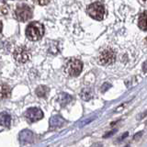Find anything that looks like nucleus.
I'll list each match as a JSON object with an SVG mask.
<instances>
[{
  "mask_svg": "<svg viewBox=\"0 0 147 147\" xmlns=\"http://www.w3.org/2000/svg\"><path fill=\"white\" fill-rule=\"evenodd\" d=\"M44 34V27L38 21H33L28 25L26 29V36L30 40L36 41L42 38Z\"/></svg>",
  "mask_w": 147,
  "mask_h": 147,
  "instance_id": "obj_1",
  "label": "nucleus"
},
{
  "mask_svg": "<svg viewBox=\"0 0 147 147\" xmlns=\"http://www.w3.org/2000/svg\"><path fill=\"white\" fill-rule=\"evenodd\" d=\"M83 69V63L78 59H69L64 65V72L70 76H78Z\"/></svg>",
  "mask_w": 147,
  "mask_h": 147,
  "instance_id": "obj_2",
  "label": "nucleus"
},
{
  "mask_svg": "<svg viewBox=\"0 0 147 147\" xmlns=\"http://www.w3.org/2000/svg\"><path fill=\"white\" fill-rule=\"evenodd\" d=\"M98 63L102 65H109L112 64L116 60V53L111 48L103 49L98 54Z\"/></svg>",
  "mask_w": 147,
  "mask_h": 147,
  "instance_id": "obj_3",
  "label": "nucleus"
},
{
  "mask_svg": "<svg viewBox=\"0 0 147 147\" xmlns=\"http://www.w3.org/2000/svg\"><path fill=\"white\" fill-rule=\"evenodd\" d=\"M87 13L88 15L93 18L96 20H102L105 16V8L102 4L98 2L93 3L87 7Z\"/></svg>",
  "mask_w": 147,
  "mask_h": 147,
  "instance_id": "obj_4",
  "label": "nucleus"
},
{
  "mask_svg": "<svg viewBox=\"0 0 147 147\" xmlns=\"http://www.w3.org/2000/svg\"><path fill=\"white\" fill-rule=\"evenodd\" d=\"M15 17L20 22L28 21L32 17V10L28 5L22 4L18 6L15 9Z\"/></svg>",
  "mask_w": 147,
  "mask_h": 147,
  "instance_id": "obj_5",
  "label": "nucleus"
},
{
  "mask_svg": "<svg viewBox=\"0 0 147 147\" xmlns=\"http://www.w3.org/2000/svg\"><path fill=\"white\" fill-rule=\"evenodd\" d=\"M13 56L18 63H25L30 59V52L25 46H20L14 51Z\"/></svg>",
  "mask_w": 147,
  "mask_h": 147,
  "instance_id": "obj_6",
  "label": "nucleus"
},
{
  "mask_svg": "<svg viewBox=\"0 0 147 147\" xmlns=\"http://www.w3.org/2000/svg\"><path fill=\"white\" fill-rule=\"evenodd\" d=\"M25 117L30 122H35L43 118V112L39 108H30L26 111Z\"/></svg>",
  "mask_w": 147,
  "mask_h": 147,
  "instance_id": "obj_7",
  "label": "nucleus"
},
{
  "mask_svg": "<svg viewBox=\"0 0 147 147\" xmlns=\"http://www.w3.org/2000/svg\"><path fill=\"white\" fill-rule=\"evenodd\" d=\"M11 95V88L7 85H0V100L8 98Z\"/></svg>",
  "mask_w": 147,
  "mask_h": 147,
  "instance_id": "obj_8",
  "label": "nucleus"
},
{
  "mask_svg": "<svg viewBox=\"0 0 147 147\" xmlns=\"http://www.w3.org/2000/svg\"><path fill=\"white\" fill-rule=\"evenodd\" d=\"M20 140L21 142H30L33 141V133L29 130H24L20 132Z\"/></svg>",
  "mask_w": 147,
  "mask_h": 147,
  "instance_id": "obj_9",
  "label": "nucleus"
},
{
  "mask_svg": "<svg viewBox=\"0 0 147 147\" xmlns=\"http://www.w3.org/2000/svg\"><path fill=\"white\" fill-rule=\"evenodd\" d=\"M11 124V117L7 112L0 113V125L3 127H9Z\"/></svg>",
  "mask_w": 147,
  "mask_h": 147,
  "instance_id": "obj_10",
  "label": "nucleus"
},
{
  "mask_svg": "<svg viewBox=\"0 0 147 147\" xmlns=\"http://www.w3.org/2000/svg\"><path fill=\"white\" fill-rule=\"evenodd\" d=\"M64 124V119L61 117V116H53L50 121V125L52 128H59V127H62Z\"/></svg>",
  "mask_w": 147,
  "mask_h": 147,
  "instance_id": "obj_11",
  "label": "nucleus"
},
{
  "mask_svg": "<svg viewBox=\"0 0 147 147\" xmlns=\"http://www.w3.org/2000/svg\"><path fill=\"white\" fill-rule=\"evenodd\" d=\"M138 25L142 30H147V10L144 11L140 15L139 20H138Z\"/></svg>",
  "mask_w": 147,
  "mask_h": 147,
  "instance_id": "obj_12",
  "label": "nucleus"
},
{
  "mask_svg": "<svg viewBox=\"0 0 147 147\" xmlns=\"http://www.w3.org/2000/svg\"><path fill=\"white\" fill-rule=\"evenodd\" d=\"M49 94V87L45 86H40L36 88V95L39 96V98H46Z\"/></svg>",
  "mask_w": 147,
  "mask_h": 147,
  "instance_id": "obj_13",
  "label": "nucleus"
},
{
  "mask_svg": "<svg viewBox=\"0 0 147 147\" xmlns=\"http://www.w3.org/2000/svg\"><path fill=\"white\" fill-rule=\"evenodd\" d=\"M80 96L83 100L88 101L93 98V92H92V90L90 88H84L81 91Z\"/></svg>",
  "mask_w": 147,
  "mask_h": 147,
  "instance_id": "obj_14",
  "label": "nucleus"
},
{
  "mask_svg": "<svg viewBox=\"0 0 147 147\" xmlns=\"http://www.w3.org/2000/svg\"><path fill=\"white\" fill-rule=\"evenodd\" d=\"M58 100H59L60 104H61L62 106H65V105H67V104L72 100V96H69L68 94L62 93L61 95L59 96Z\"/></svg>",
  "mask_w": 147,
  "mask_h": 147,
  "instance_id": "obj_15",
  "label": "nucleus"
},
{
  "mask_svg": "<svg viewBox=\"0 0 147 147\" xmlns=\"http://www.w3.org/2000/svg\"><path fill=\"white\" fill-rule=\"evenodd\" d=\"M34 2L38 5H40V6H44L50 2V0H34Z\"/></svg>",
  "mask_w": 147,
  "mask_h": 147,
  "instance_id": "obj_16",
  "label": "nucleus"
},
{
  "mask_svg": "<svg viewBox=\"0 0 147 147\" xmlns=\"http://www.w3.org/2000/svg\"><path fill=\"white\" fill-rule=\"evenodd\" d=\"M110 87H111V85L109 84V83H105V84L102 86V87H101V90H102V92L107 91L109 88H110Z\"/></svg>",
  "mask_w": 147,
  "mask_h": 147,
  "instance_id": "obj_17",
  "label": "nucleus"
},
{
  "mask_svg": "<svg viewBox=\"0 0 147 147\" xmlns=\"http://www.w3.org/2000/svg\"><path fill=\"white\" fill-rule=\"evenodd\" d=\"M142 70H144V73H147V61L144 62V63L142 64Z\"/></svg>",
  "mask_w": 147,
  "mask_h": 147,
  "instance_id": "obj_18",
  "label": "nucleus"
},
{
  "mask_svg": "<svg viewBox=\"0 0 147 147\" xmlns=\"http://www.w3.org/2000/svg\"><path fill=\"white\" fill-rule=\"evenodd\" d=\"M127 136H128V132H125V133H124V135H123V136H121V138H119V140H118V141H121L122 139H124V138L127 137Z\"/></svg>",
  "mask_w": 147,
  "mask_h": 147,
  "instance_id": "obj_19",
  "label": "nucleus"
},
{
  "mask_svg": "<svg viewBox=\"0 0 147 147\" xmlns=\"http://www.w3.org/2000/svg\"><path fill=\"white\" fill-rule=\"evenodd\" d=\"M90 147H102V144H99V142H98V144H94L93 145L90 146Z\"/></svg>",
  "mask_w": 147,
  "mask_h": 147,
  "instance_id": "obj_20",
  "label": "nucleus"
},
{
  "mask_svg": "<svg viewBox=\"0 0 147 147\" xmlns=\"http://www.w3.org/2000/svg\"><path fill=\"white\" fill-rule=\"evenodd\" d=\"M1 30H2V24H1V22H0V33H1Z\"/></svg>",
  "mask_w": 147,
  "mask_h": 147,
  "instance_id": "obj_21",
  "label": "nucleus"
},
{
  "mask_svg": "<svg viewBox=\"0 0 147 147\" xmlns=\"http://www.w3.org/2000/svg\"><path fill=\"white\" fill-rule=\"evenodd\" d=\"M142 1H147V0H142Z\"/></svg>",
  "mask_w": 147,
  "mask_h": 147,
  "instance_id": "obj_22",
  "label": "nucleus"
},
{
  "mask_svg": "<svg viewBox=\"0 0 147 147\" xmlns=\"http://www.w3.org/2000/svg\"><path fill=\"white\" fill-rule=\"evenodd\" d=\"M146 41H147V38H146Z\"/></svg>",
  "mask_w": 147,
  "mask_h": 147,
  "instance_id": "obj_23",
  "label": "nucleus"
}]
</instances>
